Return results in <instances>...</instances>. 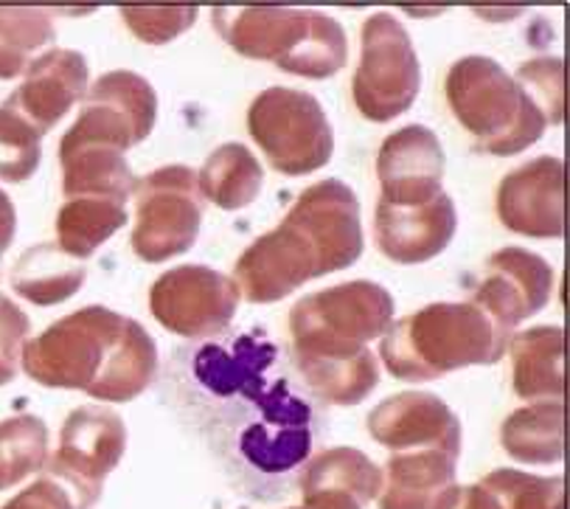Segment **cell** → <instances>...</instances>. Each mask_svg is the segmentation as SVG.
Segmentation results:
<instances>
[{
    "label": "cell",
    "mask_w": 570,
    "mask_h": 509,
    "mask_svg": "<svg viewBox=\"0 0 570 509\" xmlns=\"http://www.w3.org/2000/svg\"><path fill=\"white\" fill-rule=\"evenodd\" d=\"M368 433L394 453L448 450L461 457V420L430 391H402L383 400L368 414Z\"/></svg>",
    "instance_id": "17"
},
{
    "label": "cell",
    "mask_w": 570,
    "mask_h": 509,
    "mask_svg": "<svg viewBox=\"0 0 570 509\" xmlns=\"http://www.w3.org/2000/svg\"><path fill=\"white\" fill-rule=\"evenodd\" d=\"M265 169L245 144L228 141L214 149L197 173V189L223 212H239L259 197Z\"/></svg>",
    "instance_id": "25"
},
{
    "label": "cell",
    "mask_w": 570,
    "mask_h": 509,
    "mask_svg": "<svg viewBox=\"0 0 570 509\" xmlns=\"http://www.w3.org/2000/svg\"><path fill=\"white\" fill-rule=\"evenodd\" d=\"M29 330V315H26L12 298L0 293V358H3V361L18 366L20 350H23Z\"/></svg>",
    "instance_id": "36"
},
{
    "label": "cell",
    "mask_w": 570,
    "mask_h": 509,
    "mask_svg": "<svg viewBox=\"0 0 570 509\" xmlns=\"http://www.w3.org/2000/svg\"><path fill=\"white\" fill-rule=\"evenodd\" d=\"M514 394L531 403L562 400L564 332L562 326H531L509 341Z\"/></svg>",
    "instance_id": "22"
},
{
    "label": "cell",
    "mask_w": 570,
    "mask_h": 509,
    "mask_svg": "<svg viewBox=\"0 0 570 509\" xmlns=\"http://www.w3.org/2000/svg\"><path fill=\"white\" fill-rule=\"evenodd\" d=\"M293 361L315 398L332 405L363 403L380 383V363L371 350L352 358L293 355Z\"/></svg>",
    "instance_id": "27"
},
{
    "label": "cell",
    "mask_w": 570,
    "mask_h": 509,
    "mask_svg": "<svg viewBox=\"0 0 570 509\" xmlns=\"http://www.w3.org/2000/svg\"><path fill=\"white\" fill-rule=\"evenodd\" d=\"M295 509H363V507L348 496H337V492H318V496H304V503Z\"/></svg>",
    "instance_id": "40"
},
{
    "label": "cell",
    "mask_w": 570,
    "mask_h": 509,
    "mask_svg": "<svg viewBox=\"0 0 570 509\" xmlns=\"http://www.w3.org/2000/svg\"><path fill=\"white\" fill-rule=\"evenodd\" d=\"M363 256L360 200L337 178L301 192L287 217L236 260L234 285L250 304L282 302L312 278L352 267Z\"/></svg>",
    "instance_id": "1"
},
{
    "label": "cell",
    "mask_w": 570,
    "mask_h": 509,
    "mask_svg": "<svg viewBox=\"0 0 570 509\" xmlns=\"http://www.w3.org/2000/svg\"><path fill=\"white\" fill-rule=\"evenodd\" d=\"M14 374H18V366H14V363H7L3 358H0V385H7L9 380H14Z\"/></svg>",
    "instance_id": "41"
},
{
    "label": "cell",
    "mask_w": 570,
    "mask_h": 509,
    "mask_svg": "<svg viewBox=\"0 0 570 509\" xmlns=\"http://www.w3.org/2000/svg\"><path fill=\"white\" fill-rule=\"evenodd\" d=\"M121 20L127 29L149 46H164L188 31L197 20L195 7H127L121 9Z\"/></svg>",
    "instance_id": "35"
},
{
    "label": "cell",
    "mask_w": 570,
    "mask_h": 509,
    "mask_svg": "<svg viewBox=\"0 0 570 509\" xmlns=\"http://www.w3.org/2000/svg\"><path fill=\"white\" fill-rule=\"evenodd\" d=\"M247 133L265 153L267 164L287 178L324 169L335 153V133L324 107L306 90H262L247 110Z\"/></svg>",
    "instance_id": "7"
},
{
    "label": "cell",
    "mask_w": 570,
    "mask_h": 509,
    "mask_svg": "<svg viewBox=\"0 0 570 509\" xmlns=\"http://www.w3.org/2000/svg\"><path fill=\"white\" fill-rule=\"evenodd\" d=\"M214 31L247 60L273 62L304 79H330L346 66L348 40L335 18L309 9H214Z\"/></svg>",
    "instance_id": "4"
},
{
    "label": "cell",
    "mask_w": 570,
    "mask_h": 509,
    "mask_svg": "<svg viewBox=\"0 0 570 509\" xmlns=\"http://www.w3.org/2000/svg\"><path fill=\"white\" fill-rule=\"evenodd\" d=\"M276 344L256 335H239L230 350L217 344L203 346L195 355V378L217 398H234L242 394L245 400H259L265 385V372L276 363Z\"/></svg>",
    "instance_id": "21"
},
{
    "label": "cell",
    "mask_w": 570,
    "mask_h": 509,
    "mask_svg": "<svg viewBox=\"0 0 570 509\" xmlns=\"http://www.w3.org/2000/svg\"><path fill=\"white\" fill-rule=\"evenodd\" d=\"M0 509H77V507H73L71 496H68L57 481L46 476V479L26 487L23 492H18L12 501H7Z\"/></svg>",
    "instance_id": "37"
},
{
    "label": "cell",
    "mask_w": 570,
    "mask_h": 509,
    "mask_svg": "<svg viewBox=\"0 0 570 509\" xmlns=\"http://www.w3.org/2000/svg\"><path fill=\"white\" fill-rule=\"evenodd\" d=\"M444 94L475 153L518 155L540 141L548 127L534 101L492 57L472 53L453 62Z\"/></svg>",
    "instance_id": "5"
},
{
    "label": "cell",
    "mask_w": 570,
    "mask_h": 509,
    "mask_svg": "<svg viewBox=\"0 0 570 509\" xmlns=\"http://www.w3.org/2000/svg\"><path fill=\"white\" fill-rule=\"evenodd\" d=\"M459 457L448 450H402L385 464L380 509H444L455 492Z\"/></svg>",
    "instance_id": "20"
},
{
    "label": "cell",
    "mask_w": 570,
    "mask_h": 509,
    "mask_svg": "<svg viewBox=\"0 0 570 509\" xmlns=\"http://www.w3.org/2000/svg\"><path fill=\"white\" fill-rule=\"evenodd\" d=\"M422 88V66L405 26L389 12L371 14L360 31V66L354 71V105L374 125L407 112Z\"/></svg>",
    "instance_id": "8"
},
{
    "label": "cell",
    "mask_w": 570,
    "mask_h": 509,
    "mask_svg": "<svg viewBox=\"0 0 570 509\" xmlns=\"http://www.w3.org/2000/svg\"><path fill=\"white\" fill-rule=\"evenodd\" d=\"M444 509H503L500 507L498 498L481 484H466V487H455L453 498Z\"/></svg>",
    "instance_id": "38"
},
{
    "label": "cell",
    "mask_w": 570,
    "mask_h": 509,
    "mask_svg": "<svg viewBox=\"0 0 570 509\" xmlns=\"http://www.w3.org/2000/svg\"><path fill=\"white\" fill-rule=\"evenodd\" d=\"M394 324V298L368 278L343 282L295 302L289 310L293 355L352 358Z\"/></svg>",
    "instance_id": "6"
},
{
    "label": "cell",
    "mask_w": 570,
    "mask_h": 509,
    "mask_svg": "<svg viewBox=\"0 0 570 509\" xmlns=\"http://www.w3.org/2000/svg\"><path fill=\"white\" fill-rule=\"evenodd\" d=\"M498 217L514 234L559 239L564 234V160L540 155L498 186Z\"/></svg>",
    "instance_id": "14"
},
{
    "label": "cell",
    "mask_w": 570,
    "mask_h": 509,
    "mask_svg": "<svg viewBox=\"0 0 570 509\" xmlns=\"http://www.w3.org/2000/svg\"><path fill=\"white\" fill-rule=\"evenodd\" d=\"M304 496L318 492H337L348 496L365 507L383 490V470L376 468L363 450L357 448H330L306 464L301 476Z\"/></svg>",
    "instance_id": "28"
},
{
    "label": "cell",
    "mask_w": 570,
    "mask_h": 509,
    "mask_svg": "<svg viewBox=\"0 0 570 509\" xmlns=\"http://www.w3.org/2000/svg\"><path fill=\"white\" fill-rule=\"evenodd\" d=\"M448 158L439 136L430 127L407 125L391 133L376 155V178L383 203L391 206H422L441 195Z\"/></svg>",
    "instance_id": "16"
},
{
    "label": "cell",
    "mask_w": 570,
    "mask_h": 509,
    "mask_svg": "<svg viewBox=\"0 0 570 509\" xmlns=\"http://www.w3.org/2000/svg\"><path fill=\"white\" fill-rule=\"evenodd\" d=\"M500 444L523 464H557L564 457V405L562 400L531 403L505 417Z\"/></svg>",
    "instance_id": "26"
},
{
    "label": "cell",
    "mask_w": 570,
    "mask_h": 509,
    "mask_svg": "<svg viewBox=\"0 0 570 509\" xmlns=\"http://www.w3.org/2000/svg\"><path fill=\"white\" fill-rule=\"evenodd\" d=\"M48 462V425L35 414L0 422V492L20 484Z\"/></svg>",
    "instance_id": "31"
},
{
    "label": "cell",
    "mask_w": 570,
    "mask_h": 509,
    "mask_svg": "<svg viewBox=\"0 0 570 509\" xmlns=\"http://www.w3.org/2000/svg\"><path fill=\"white\" fill-rule=\"evenodd\" d=\"M127 225V206L112 197H68L57 214V245L73 260L94 256Z\"/></svg>",
    "instance_id": "29"
},
{
    "label": "cell",
    "mask_w": 570,
    "mask_h": 509,
    "mask_svg": "<svg viewBox=\"0 0 570 509\" xmlns=\"http://www.w3.org/2000/svg\"><path fill=\"white\" fill-rule=\"evenodd\" d=\"M459 228V212L448 192L422 206H391L380 200L374 237L380 251L400 265H419L448 248Z\"/></svg>",
    "instance_id": "19"
},
{
    "label": "cell",
    "mask_w": 570,
    "mask_h": 509,
    "mask_svg": "<svg viewBox=\"0 0 570 509\" xmlns=\"http://www.w3.org/2000/svg\"><path fill=\"white\" fill-rule=\"evenodd\" d=\"M59 164L66 197H112L124 203L136 186V175L124 153L99 144L59 141Z\"/></svg>",
    "instance_id": "23"
},
{
    "label": "cell",
    "mask_w": 570,
    "mask_h": 509,
    "mask_svg": "<svg viewBox=\"0 0 570 509\" xmlns=\"http://www.w3.org/2000/svg\"><path fill=\"white\" fill-rule=\"evenodd\" d=\"M127 450V425L105 405L71 411L59 431V448L48 459V479L71 496L73 507L90 509L101 496L107 476Z\"/></svg>",
    "instance_id": "10"
},
{
    "label": "cell",
    "mask_w": 570,
    "mask_h": 509,
    "mask_svg": "<svg viewBox=\"0 0 570 509\" xmlns=\"http://www.w3.org/2000/svg\"><path fill=\"white\" fill-rule=\"evenodd\" d=\"M503 509H564L562 476H534L523 470L500 468L481 479Z\"/></svg>",
    "instance_id": "32"
},
{
    "label": "cell",
    "mask_w": 570,
    "mask_h": 509,
    "mask_svg": "<svg viewBox=\"0 0 570 509\" xmlns=\"http://www.w3.org/2000/svg\"><path fill=\"white\" fill-rule=\"evenodd\" d=\"M512 335L475 302H439L391 324L380 358L396 380L424 383L455 369L498 363Z\"/></svg>",
    "instance_id": "3"
},
{
    "label": "cell",
    "mask_w": 570,
    "mask_h": 509,
    "mask_svg": "<svg viewBox=\"0 0 570 509\" xmlns=\"http://www.w3.org/2000/svg\"><path fill=\"white\" fill-rule=\"evenodd\" d=\"M253 405L262 420L250 422L239 433V453L250 468L262 473H287L306 462L312 450V409L289 391L287 380H278L262 391Z\"/></svg>",
    "instance_id": "13"
},
{
    "label": "cell",
    "mask_w": 570,
    "mask_h": 509,
    "mask_svg": "<svg viewBox=\"0 0 570 509\" xmlns=\"http://www.w3.org/2000/svg\"><path fill=\"white\" fill-rule=\"evenodd\" d=\"M88 77L90 68L82 53L48 48L26 68L23 85L3 105L42 138L88 94Z\"/></svg>",
    "instance_id": "18"
},
{
    "label": "cell",
    "mask_w": 570,
    "mask_h": 509,
    "mask_svg": "<svg viewBox=\"0 0 570 509\" xmlns=\"http://www.w3.org/2000/svg\"><path fill=\"white\" fill-rule=\"evenodd\" d=\"M553 293V267L525 248H503L489 256L472 302L505 332L540 313Z\"/></svg>",
    "instance_id": "15"
},
{
    "label": "cell",
    "mask_w": 570,
    "mask_h": 509,
    "mask_svg": "<svg viewBox=\"0 0 570 509\" xmlns=\"http://www.w3.org/2000/svg\"><path fill=\"white\" fill-rule=\"evenodd\" d=\"M14 234H18V212L7 192H0V256L14 243Z\"/></svg>",
    "instance_id": "39"
},
{
    "label": "cell",
    "mask_w": 570,
    "mask_h": 509,
    "mask_svg": "<svg viewBox=\"0 0 570 509\" xmlns=\"http://www.w3.org/2000/svg\"><path fill=\"white\" fill-rule=\"evenodd\" d=\"M136 197V228L132 251L138 260L160 265L186 254L200 237L203 195L197 173L183 164L160 166L132 186Z\"/></svg>",
    "instance_id": "9"
},
{
    "label": "cell",
    "mask_w": 570,
    "mask_h": 509,
    "mask_svg": "<svg viewBox=\"0 0 570 509\" xmlns=\"http://www.w3.org/2000/svg\"><path fill=\"white\" fill-rule=\"evenodd\" d=\"M239 307V287L208 265H180L155 278L149 310L164 330L180 337L223 332Z\"/></svg>",
    "instance_id": "12"
},
{
    "label": "cell",
    "mask_w": 570,
    "mask_h": 509,
    "mask_svg": "<svg viewBox=\"0 0 570 509\" xmlns=\"http://www.w3.org/2000/svg\"><path fill=\"white\" fill-rule=\"evenodd\" d=\"M158 121V94L136 71H110L82 96V110L62 144H99L124 153L141 144Z\"/></svg>",
    "instance_id": "11"
},
{
    "label": "cell",
    "mask_w": 570,
    "mask_h": 509,
    "mask_svg": "<svg viewBox=\"0 0 570 509\" xmlns=\"http://www.w3.org/2000/svg\"><path fill=\"white\" fill-rule=\"evenodd\" d=\"M57 40L51 14L42 9L0 7V79H14Z\"/></svg>",
    "instance_id": "30"
},
{
    "label": "cell",
    "mask_w": 570,
    "mask_h": 509,
    "mask_svg": "<svg viewBox=\"0 0 570 509\" xmlns=\"http://www.w3.org/2000/svg\"><path fill=\"white\" fill-rule=\"evenodd\" d=\"M42 138L20 121L7 105H0V180L23 184L37 173L42 158Z\"/></svg>",
    "instance_id": "33"
},
{
    "label": "cell",
    "mask_w": 570,
    "mask_h": 509,
    "mask_svg": "<svg viewBox=\"0 0 570 509\" xmlns=\"http://www.w3.org/2000/svg\"><path fill=\"white\" fill-rule=\"evenodd\" d=\"M23 372L48 389H77L101 403H130L158 374V344L110 307L77 310L20 350Z\"/></svg>",
    "instance_id": "2"
},
{
    "label": "cell",
    "mask_w": 570,
    "mask_h": 509,
    "mask_svg": "<svg viewBox=\"0 0 570 509\" xmlns=\"http://www.w3.org/2000/svg\"><path fill=\"white\" fill-rule=\"evenodd\" d=\"M514 82L525 90L548 125H562L564 119V66L559 57H540L523 62L514 74Z\"/></svg>",
    "instance_id": "34"
},
{
    "label": "cell",
    "mask_w": 570,
    "mask_h": 509,
    "mask_svg": "<svg viewBox=\"0 0 570 509\" xmlns=\"http://www.w3.org/2000/svg\"><path fill=\"white\" fill-rule=\"evenodd\" d=\"M88 267L68 256L57 243L31 245L12 267V287L20 298L37 307H53L79 293Z\"/></svg>",
    "instance_id": "24"
}]
</instances>
